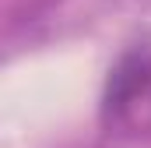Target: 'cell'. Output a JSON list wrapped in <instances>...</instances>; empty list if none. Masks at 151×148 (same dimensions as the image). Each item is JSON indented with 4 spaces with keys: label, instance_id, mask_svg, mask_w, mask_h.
<instances>
[{
    "label": "cell",
    "instance_id": "cell-1",
    "mask_svg": "<svg viewBox=\"0 0 151 148\" xmlns=\"http://www.w3.org/2000/svg\"><path fill=\"white\" fill-rule=\"evenodd\" d=\"M99 116L116 138L151 134V42H137L119 53L102 88Z\"/></svg>",
    "mask_w": 151,
    "mask_h": 148
}]
</instances>
